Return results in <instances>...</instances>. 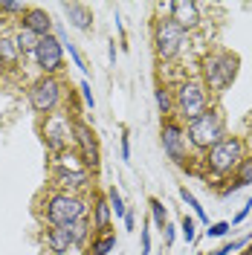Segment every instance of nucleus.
Returning <instances> with one entry per match:
<instances>
[{
	"label": "nucleus",
	"instance_id": "f257e3e1",
	"mask_svg": "<svg viewBox=\"0 0 252 255\" xmlns=\"http://www.w3.org/2000/svg\"><path fill=\"white\" fill-rule=\"evenodd\" d=\"M41 218L49 226H70L79 218H87V203H84V197L73 194V191H52L44 200Z\"/></svg>",
	"mask_w": 252,
	"mask_h": 255
},
{
	"label": "nucleus",
	"instance_id": "f03ea898",
	"mask_svg": "<svg viewBox=\"0 0 252 255\" xmlns=\"http://www.w3.org/2000/svg\"><path fill=\"white\" fill-rule=\"evenodd\" d=\"M238 67H241V58L232 55V52H226V49L206 55V61H203V87L209 90V93L221 96L226 87L235 84Z\"/></svg>",
	"mask_w": 252,
	"mask_h": 255
},
{
	"label": "nucleus",
	"instance_id": "7ed1b4c3",
	"mask_svg": "<svg viewBox=\"0 0 252 255\" xmlns=\"http://www.w3.org/2000/svg\"><path fill=\"white\" fill-rule=\"evenodd\" d=\"M247 157V148L241 136H223L218 145H212L206 151V165L215 177H229L235 174V168L241 165V159Z\"/></svg>",
	"mask_w": 252,
	"mask_h": 255
},
{
	"label": "nucleus",
	"instance_id": "20e7f679",
	"mask_svg": "<svg viewBox=\"0 0 252 255\" xmlns=\"http://www.w3.org/2000/svg\"><path fill=\"white\" fill-rule=\"evenodd\" d=\"M226 125H223V116L218 108H209L203 116L186 122V136H189V145H194L197 151H209L212 145H218L226 136L223 133Z\"/></svg>",
	"mask_w": 252,
	"mask_h": 255
},
{
	"label": "nucleus",
	"instance_id": "39448f33",
	"mask_svg": "<svg viewBox=\"0 0 252 255\" xmlns=\"http://www.w3.org/2000/svg\"><path fill=\"white\" fill-rule=\"evenodd\" d=\"M174 111L180 113L186 122L191 119H197V116H203L212 105H209V90L203 87V81L200 79H186L177 84V90H174Z\"/></svg>",
	"mask_w": 252,
	"mask_h": 255
},
{
	"label": "nucleus",
	"instance_id": "423d86ee",
	"mask_svg": "<svg viewBox=\"0 0 252 255\" xmlns=\"http://www.w3.org/2000/svg\"><path fill=\"white\" fill-rule=\"evenodd\" d=\"M26 99H29V108L38 116H52L61 105V81L55 76H41L38 81L29 84Z\"/></svg>",
	"mask_w": 252,
	"mask_h": 255
},
{
	"label": "nucleus",
	"instance_id": "0eeeda50",
	"mask_svg": "<svg viewBox=\"0 0 252 255\" xmlns=\"http://www.w3.org/2000/svg\"><path fill=\"white\" fill-rule=\"evenodd\" d=\"M159 139H162L165 157L171 159L174 165H180V168L189 165V136H186V128L180 125L177 119H165V122H162Z\"/></svg>",
	"mask_w": 252,
	"mask_h": 255
},
{
	"label": "nucleus",
	"instance_id": "6e6552de",
	"mask_svg": "<svg viewBox=\"0 0 252 255\" xmlns=\"http://www.w3.org/2000/svg\"><path fill=\"white\" fill-rule=\"evenodd\" d=\"M183 44H186V32L180 29L171 17L159 20L157 29H154V47H157L159 61H171V58H177V52L183 49Z\"/></svg>",
	"mask_w": 252,
	"mask_h": 255
},
{
	"label": "nucleus",
	"instance_id": "1a4fd4ad",
	"mask_svg": "<svg viewBox=\"0 0 252 255\" xmlns=\"http://www.w3.org/2000/svg\"><path fill=\"white\" fill-rule=\"evenodd\" d=\"M32 58L38 64V70L44 76H55L64 67V47L58 44L55 35H47V38H38V47L32 52Z\"/></svg>",
	"mask_w": 252,
	"mask_h": 255
},
{
	"label": "nucleus",
	"instance_id": "9d476101",
	"mask_svg": "<svg viewBox=\"0 0 252 255\" xmlns=\"http://www.w3.org/2000/svg\"><path fill=\"white\" fill-rule=\"evenodd\" d=\"M73 139H76V145H79L81 165H84L87 171H96V168H99V159H102V154H99V139H96V133L90 130V125L76 122V125H73Z\"/></svg>",
	"mask_w": 252,
	"mask_h": 255
},
{
	"label": "nucleus",
	"instance_id": "9b49d317",
	"mask_svg": "<svg viewBox=\"0 0 252 255\" xmlns=\"http://www.w3.org/2000/svg\"><path fill=\"white\" fill-rule=\"evenodd\" d=\"M168 12H171V20L180 26L183 32H191L194 26H200V6L191 3V0H177V3H168Z\"/></svg>",
	"mask_w": 252,
	"mask_h": 255
},
{
	"label": "nucleus",
	"instance_id": "f8f14e48",
	"mask_svg": "<svg viewBox=\"0 0 252 255\" xmlns=\"http://www.w3.org/2000/svg\"><path fill=\"white\" fill-rule=\"evenodd\" d=\"M52 177H55V186H61V189H76V186H87L90 171H87L81 162H79V165H73V168H67L61 159H55Z\"/></svg>",
	"mask_w": 252,
	"mask_h": 255
},
{
	"label": "nucleus",
	"instance_id": "ddd939ff",
	"mask_svg": "<svg viewBox=\"0 0 252 255\" xmlns=\"http://www.w3.org/2000/svg\"><path fill=\"white\" fill-rule=\"evenodd\" d=\"M20 20H23V26H20V29L32 32L35 38H47V35H52V17H49L47 9L29 6V12L20 17Z\"/></svg>",
	"mask_w": 252,
	"mask_h": 255
},
{
	"label": "nucleus",
	"instance_id": "4468645a",
	"mask_svg": "<svg viewBox=\"0 0 252 255\" xmlns=\"http://www.w3.org/2000/svg\"><path fill=\"white\" fill-rule=\"evenodd\" d=\"M55 125L52 128V122L47 119V128H44V139H47L49 151H55V154H64V148H67V136H73V128L67 125L64 119H55Z\"/></svg>",
	"mask_w": 252,
	"mask_h": 255
},
{
	"label": "nucleus",
	"instance_id": "2eb2a0df",
	"mask_svg": "<svg viewBox=\"0 0 252 255\" xmlns=\"http://www.w3.org/2000/svg\"><path fill=\"white\" fill-rule=\"evenodd\" d=\"M93 235H105V232H111L113 226V212H111V203H108V197H96L93 200Z\"/></svg>",
	"mask_w": 252,
	"mask_h": 255
},
{
	"label": "nucleus",
	"instance_id": "dca6fc26",
	"mask_svg": "<svg viewBox=\"0 0 252 255\" xmlns=\"http://www.w3.org/2000/svg\"><path fill=\"white\" fill-rule=\"evenodd\" d=\"M61 9H64V15H67V20H70V26H76L81 32L93 29V12L84 3H64Z\"/></svg>",
	"mask_w": 252,
	"mask_h": 255
},
{
	"label": "nucleus",
	"instance_id": "f3484780",
	"mask_svg": "<svg viewBox=\"0 0 252 255\" xmlns=\"http://www.w3.org/2000/svg\"><path fill=\"white\" fill-rule=\"evenodd\" d=\"M73 247V238H70V229L67 226H52L47 232V250L52 255H67Z\"/></svg>",
	"mask_w": 252,
	"mask_h": 255
},
{
	"label": "nucleus",
	"instance_id": "a211bd4d",
	"mask_svg": "<svg viewBox=\"0 0 252 255\" xmlns=\"http://www.w3.org/2000/svg\"><path fill=\"white\" fill-rule=\"evenodd\" d=\"M67 229H70L73 247H84V244L90 241V235H93V223H90V218H79L76 223H70Z\"/></svg>",
	"mask_w": 252,
	"mask_h": 255
},
{
	"label": "nucleus",
	"instance_id": "6ab92c4d",
	"mask_svg": "<svg viewBox=\"0 0 252 255\" xmlns=\"http://www.w3.org/2000/svg\"><path fill=\"white\" fill-rule=\"evenodd\" d=\"M20 61V52L15 47V38H6V35H0V64H6V67H15Z\"/></svg>",
	"mask_w": 252,
	"mask_h": 255
},
{
	"label": "nucleus",
	"instance_id": "aec40b11",
	"mask_svg": "<svg viewBox=\"0 0 252 255\" xmlns=\"http://www.w3.org/2000/svg\"><path fill=\"white\" fill-rule=\"evenodd\" d=\"M154 99H157L159 113H162L165 119H171V116H174V96H171V90H168L165 84H157V90H154Z\"/></svg>",
	"mask_w": 252,
	"mask_h": 255
},
{
	"label": "nucleus",
	"instance_id": "412c9836",
	"mask_svg": "<svg viewBox=\"0 0 252 255\" xmlns=\"http://www.w3.org/2000/svg\"><path fill=\"white\" fill-rule=\"evenodd\" d=\"M116 250V235L113 232H105V235H93V244H90V255H108Z\"/></svg>",
	"mask_w": 252,
	"mask_h": 255
},
{
	"label": "nucleus",
	"instance_id": "4be33fe9",
	"mask_svg": "<svg viewBox=\"0 0 252 255\" xmlns=\"http://www.w3.org/2000/svg\"><path fill=\"white\" fill-rule=\"evenodd\" d=\"M180 200H183V203H186V206H189L191 212H194V221H200V223H206V226H209V215L203 212L200 200H197V197H194V194H191V191L186 189V186H180Z\"/></svg>",
	"mask_w": 252,
	"mask_h": 255
},
{
	"label": "nucleus",
	"instance_id": "5701e85b",
	"mask_svg": "<svg viewBox=\"0 0 252 255\" xmlns=\"http://www.w3.org/2000/svg\"><path fill=\"white\" fill-rule=\"evenodd\" d=\"M148 209H151V223L162 232V229L168 226V209L162 206V200H159V197H151V200H148Z\"/></svg>",
	"mask_w": 252,
	"mask_h": 255
},
{
	"label": "nucleus",
	"instance_id": "b1692460",
	"mask_svg": "<svg viewBox=\"0 0 252 255\" xmlns=\"http://www.w3.org/2000/svg\"><path fill=\"white\" fill-rule=\"evenodd\" d=\"M15 47H17V52H20V55H32V52H35V47H38V38H35L32 32H26V29H17Z\"/></svg>",
	"mask_w": 252,
	"mask_h": 255
},
{
	"label": "nucleus",
	"instance_id": "393cba45",
	"mask_svg": "<svg viewBox=\"0 0 252 255\" xmlns=\"http://www.w3.org/2000/svg\"><path fill=\"white\" fill-rule=\"evenodd\" d=\"M105 197H108V203H111V212H113V218H119V221H122V218H125V212H127L125 200H122V191L116 189V186H111Z\"/></svg>",
	"mask_w": 252,
	"mask_h": 255
},
{
	"label": "nucleus",
	"instance_id": "a878e982",
	"mask_svg": "<svg viewBox=\"0 0 252 255\" xmlns=\"http://www.w3.org/2000/svg\"><path fill=\"white\" fill-rule=\"evenodd\" d=\"M29 12V3L23 0H0V15H26Z\"/></svg>",
	"mask_w": 252,
	"mask_h": 255
},
{
	"label": "nucleus",
	"instance_id": "bb28decb",
	"mask_svg": "<svg viewBox=\"0 0 252 255\" xmlns=\"http://www.w3.org/2000/svg\"><path fill=\"white\" fill-rule=\"evenodd\" d=\"M235 180L241 183V186H250L252 183V157L241 159V165L235 168Z\"/></svg>",
	"mask_w": 252,
	"mask_h": 255
},
{
	"label": "nucleus",
	"instance_id": "cd10ccee",
	"mask_svg": "<svg viewBox=\"0 0 252 255\" xmlns=\"http://www.w3.org/2000/svg\"><path fill=\"white\" fill-rule=\"evenodd\" d=\"M180 232H183L186 244H191V241L197 238V221H194L191 215H183V221H180Z\"/></svg>",
	"mask_w": 252,
	"mask_h": 255
},
{
	"label": "nucleus",
	"instance_id": "c85d7f7f",
	"mask_svg": "<svg viewBox=\"0 0 252 255\" xmlns=\"http://www.w3.org/2000/svg\"><path fill=\"white\" fill-rule=\"evenodd\" d=\"M250 244V238H238V241H229V244H223L221 250H215V253H209V255H232L238 253V250H244Z\"/></svg>",
	"mask_w": 252,
	"mask_h": 255
},
{
	"label": "nucleus",
	"instance_id": "c756f323",
	"mask_svg": "<svg viewBox=\"0 0 252 255\" xmlns=\"http://www.w3.org/2000/svg\"><path fill=\"white\" fill-rule=\"evenodd\" d=\"M229 229H232V223H229V221H218V223H212L206 232H209V238H223Z\"/></svg>",
	"mask_w": 252,
	"mask_h": 255
},
{
	"label": "nucleus",
	"instance_id": "7c9ffc66",
	"mask_svg": "<svg viewBox=\"0 0 252 255\" xmlns=\"http://www.w3.org/2000/svg\"><path fill=\"white\" fill-rule=\"evenodd\" d=\"M81 96H84V105L87 108H96V99H93V87H90V81H81Z\"/></svg>",
	"mask_w": 252,
	"mask_h": 255
},
{
	"label": "nucleus",
	"instance_id": "2f4dec72",
	"mask_svg": "<svg viewBox=\"0 0 252 255\" xmlns=\"http://www.w3.org/2000/svg\"><path fill=\"white\" fill-rule=\"evenodd\" d=\"M250 212H252V200H247V203L241 206V212H238L235 218H232V226H238V223H244L247 218H250Z\"/></svg>",
	"mask_w": 252,
	"mask_h": 255
},
{
	"label": "nucleus",
	"instance_id": "473e14b6",
	"mask_svg": "<svg viewBox=\"0 0 252 255\" xmlns=\"http://www.w3.org/2000/svg\"><path fill=\"white\" fill-rule=\"evenodd\" d=\"M142 253L139 255H151V232H148V226H145V229H142Z\"/></svg>",
	"mask_w": 252,
	"mask_h": 255
},
{
	"label": "nucleus",
	"instance_id": "72a5a7b5",
	"mask_svg": "<svg viewBox=\"0 0 252 255\" xmlns=\"http://www.w3.org/2000/svg\"><path fill=\"white\" fill-rule=\"evenodd\" d=\"M162 235H165V247H171L174 238H177V226H174V223H168V226L162 229Z\"/></svg>",
	"mask_w": 252,
	"mask_h": 255
},
{
	"label": "nucleus",
	"instance_id": "f704fd0d",
	"mask_svg": "<svg viewBox=\"0 0 252 255\" xmlns=\"http://www.w3.org/2000/svg\"><path fill=\"white\" fill-rule=\"evenodd\" d=\"M241 189H244V186H241L235 177H232V180H229V186H223V194L229 197V194H235V191H241Z\"/></svg>",
	"mask_w": 252,
	"mask_h": 255
},
{
	"label": "nucleus",
	"instance_id": "c9c22d12",
	"mask_svg": "<svg viewBox=\"0 0 252 255\" xmlns=\"http://www.w3.org/2000/svg\"><path fill=\"white\" fill-rule=\"evenodd\" d=\"M122 159H130V139H127V133H122Z\"/></svg>",
	"mask_w": 252,
	"mask_h": 255
},
{
	"label": "nucleus",
	"instance_id": "e433bc0d",
	"mask_svg": "<svg viewBox=\"0 0 252 255\" xmlns=\"http://www.w3.org/2000/svg\"><path fill=\"white\" fill-rule=\"evenodd\" d=\"M122 221H125V229H133V226H136V221H133V212H130V209L125 212V218H122Z\"/></svg>",
	"mask_w": 252,
	"mask_h": 255
}]
</instances>
